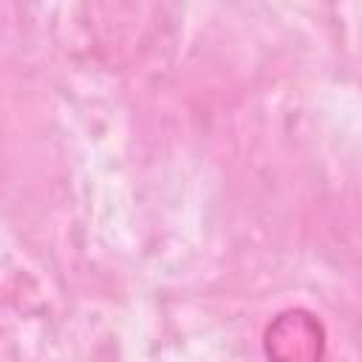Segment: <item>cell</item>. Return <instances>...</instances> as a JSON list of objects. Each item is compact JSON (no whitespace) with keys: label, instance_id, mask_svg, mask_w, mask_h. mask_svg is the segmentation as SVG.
Listing matches in <instances>:
<instances>
[{"label":"cell","instance_id":"obj_1","mask_svg":"<svg viewBox=\"0 0 362 362\" xmlns=\"http://www.w3.org/2000/svg\"><path fill=\"white\" fill-rule=\"evenodd\" d=\"M263 348L272 362H320L325 354V328L311 311L288 308L269 322Z\"/></svg>","mask_w":362,"mask_h":362}]
</instances>
